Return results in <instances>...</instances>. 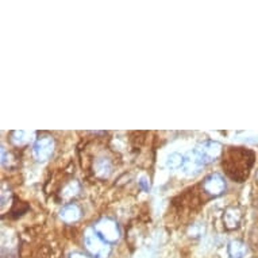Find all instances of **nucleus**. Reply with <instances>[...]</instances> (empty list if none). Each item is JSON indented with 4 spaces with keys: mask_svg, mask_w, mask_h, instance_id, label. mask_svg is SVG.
I'll return each mask as SVG.
<instances>
[{
    "mask_svg": "<svg viewBox=\"0 0 258 258\" xmlns=\"http://www.w3.org/2000/svg\"><path fill=\"white\" fill-rule=\"evenodd\" d=\"M222 157L224 173L234 181H245L254 164V152L246 148H227L223 150Z\"/></svg>",
    "mask_w": 258,
    "mask_h": 258,
    "instance_id": "obj_1",
    "label": "nucleus"
},
{
    "mask_svg": "<svg viewBox=\"0 0 258 258\" xmlns=\"http://www.w3.org/2000/svg\"><path fill=\"white\" fill-rule=\"evenodd\" d=\"M84 245L88 253L95 258H107L111 253L110 243L103 241L93 229L88 230L84 235Z\"/></svg>",
    "mask_w": 258,
    "mask_h": 258,
    "instance_id": "obj_2",
    "label": "nucleus"
},
{
    "mask_svg": "<svg viewBox=\"0 0 258 258\" xmlns=\"http://www.w3.org/2000/svg\"><path fill=\"white\" fill-rule=\"evenodd\" d=\"M93 230L96 231L99 237L102 238L103 241H106L107 243H115L120 237V231H119L118 224L115 220L111 218H103L93 226Z\"/></svg>",
    "mask_w": 258,
    "mask_h": 258,
    "instance_id": "obj_3",
    "label": "nucleus"
},
{
    "mask_svg": "<svg viewBox=\"0 0 258 258\" xmlns=\"http://www.w3.org/2000/svg\"><path fill=\"white\" fill-rule=\"evenodd\" d=\"M202 189L204 194H207L211 198H218L226 192V180L219 173H212L204 178Z\"/></svg>",
    "mask_w": 258,
    "mask_h": 258,
    "instance_id": "obj_4",
    "label": "nucleus"
},
{
    "mask_svg": "<svg viewBox=\"0 0 258 258\" xmlns=\"http://www.w3.org/2000/svg\"><path fill=\"white\" fill-rule=\"evenodd\" d=\"M53 150H54V141L51 137H41L35 141L33 146L34 157L38 161L49 160L53 154Z\"/></svg>",
    "mask_w": 258,
    "mask_h": 258,
    "instance_id": "obj_5",
    "label": "nucleus"
},
{
    "mask_svg": "<svg viewBox=\"0 0 258 258\" xmlns=\"http://www.w3.org/2000/svg\"><path fill=\"white\" fill-rule=\"evenodd\" d=\"M196 152L199 153L200 157L203 158L206 165L215 161L216 158H219L222 154H223V148L222 145L218 144V142H214V141H207L204 142L199 149H196Z\"/></svg>",
    "mask_w": 258,
    "mask_h": 258,
    "instance_id": "obj_6",
    "label": "nucleus"
},
{
    "mask_svg": "<svg viewBox=\"0 0 258 258\" xmlns=\"http://www.w3.org/2000/svg\"><path fill=\"white\" fill-rule=\"evenodd\" d=\"M242 220V211L238 206H230L224 210L223 226L226 230H235L239 227Z\"/></svg>",
    "mask_w": 258,
    "mask_h": 258,
    "instance_id": "obj_7",
    "label": "nucleus"
},
{
    "mask_svg": "<svg viewBox=\"0 0 258 258\" xmlns=\"http://www.w3.org/2000/svg\"><path fill=\"white\" fill-rule=\"evenodd\" d=\"M59 218H61V220L65 222V223H75V222H77V220L81 218L80 207L75 203L67 204V206L61 210V212H59Z\"/></svg>",
    "mask_w": 258,
    "mask_h": 258,
    "instance_id": "obj_8",
    "label": "nucleus"
},
{
    "mask_svg": "<svg viewBox=\"0 0 258 258\" xmlns=\"http://www.w3.org/2000/svg\"><path fill=\"white\" fill-rule=\"evenodd\" d=\"M249 251V247L241 239H234L227 246V253L231 258H245Z\"/></svg>",
    "mask_w": 258,
    "mask_h": 258,
    "instance_id": "obj_9",
    "label": "nucleus"
},
{
    "mask_svg": "<svg viewBox=\"0 0 258 258\" xmlns=\"http://www.w3.org/2000/svg\"><path fill=\"white\" fill-rule=\"evenodd\" d=\"M80 192V184L77 181H71L68 182L67 185L62 188V192H61V198L63 200H71L73 196H76L77 194Z\"/></svg>",
    "mask_w": 258,
    "mask_h": 258,
    "instance_id": "obj_10",
    "label": "nucleus"
},
{
    "mask_svg": "<svg viewBox=\"0 0 258 258\" xmlns=\"http://www.w3.org/2000/svg\"><path fill=\"white\" fill-rule=\"evenodd\" d=\"M111 164L110 161L106 158H99L95 164V172L98 174L99 177H107L111 173Z\"/></svg>",
    "mask_w": 258,
    "mask_h": 258,
    "instance_id": "obj_11",
    "label": "nucleus"
},
{
    "mask_svg": "<svg viewBox=\"0 0 258 258\" xmlns=\"http://www.w3.org/2000/svg\"><path fill=\"white\" fill-rule=\"evenodd\" d=\"M166 165L169 169H178L180 166L184 165V157L178 153H172L169 157H168V161H166Z\"/></svg>",
    "mask_w": 258,
    "mask_h": 258,
    "instance_id": "obj_12",
    "label": "nucleus"
},
{
    "mask_svg": "<svg viewBox=\"0 0 258 258\" xmlns=\"http://www.w3.org/2000/svg\"><path fill=\"white\" fill-rule=\"evenodd\" d=\"M203 233L204 227H202L200 224H194L189 229V234H192L194 237H200V235H203Z\"/></svg>",
    "mask_w": 258,
    "mask_h": 258,
    "instance_id": "obj_13",
    "label": "nucleus"
},
{
    "mask_svg": "<svg viewBox=\"0 0 258 258\" xmlns=\"http://www.w3.org/2000/svg\"><path fill=\"white\" fill-rule=\"evenodd\" d=\"M69 258H92V257H89V255H87V254L79 253V251H77V253L71 254V257H69Z\"/></svg>",
    "mask_w": 258,
    "mask_h": 258,
    "instance_id": "obj_14",
    "label": "nucleus"
}]
</instances>
